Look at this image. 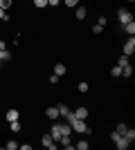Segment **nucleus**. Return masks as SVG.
<instances>
[{
	"instance_id": "nucleus-11",
	"label": "nucleus",
	"mask_w": 135,
	"mask_h": 150,
	"mask_svg": "<svg viewBox=\"0 0 135 150\" xmlns=\"http://www.w3.org/2000/svg\"><path fill=\"white\" fill-rule=\"evenodd\" d=\"M122 76H126V79H131V76H133V65H131V63L122 67Z\"/></svg>"
},
{
	"instance_id": "nucleus-5",
	"label": "nucleus",
	"mask_w": 135,
	"mask_h": 150,
	"mask_svg": "<svg viewBox=\"0 0 135 150\" xmlns=\"http://www.w3.org/2000/svg\"><path fill=\"white\" fill-rule=\"evenodd\" d=\"M113 144H115V146H117V148H119V150H126V148H129V146H131V141H129V139H126V137H124V134H119V137H117L115 141H113Z\"/></svg>"
},
{
	"instance_id": "nucleus-22",
	"label": "nucleus",
	"mask_w": 135,
	"mask_h": 150,
	"mask_svg": "<svg viewBox=\"0 0 135 150\" xmlns=\"http://www.w3.org/2000/svg\"><path fill=\"white\" fill-rule=\"evenodd\" d=\"M34 7H39V9H43V7H47V0H32Z\"/></svg>"
},
{
	"instance_id": "nucleus-4",
	"label": "nucleus",
	"mask_w": 135,
	"mask_h": 150,
	"mask_svg": "<svg viewBox=\"0 0 135 150\" xmlns=\"http://www.w3.org/2000/svg\"><path fill=\"white\" fill-rule=\"evenodd\" d=\"M41 144H43L45 148H50V150H56V141H54L50 134H43V137H41Z\"/></svg>"
},
{
	"instance_id": "nucleus-36",
	"label": "nucleus",
	"mask_w": 135,
	"mask_h": 150,
	"mask_svg": "<svg viewBox=\"0 0 135 150\" xmlns=\"http://www.w3.org/2000/svg\"><path fill=\"white\" fill-rule=\"evenodd\" d=\"M131 2H135V0H131Z\"/></svg>"
},
{
	"instance_id": "nucleus-10",
	"label": "nucleus",
	"mask_w": 135,
	"mask_h": 150,
	"mask_svg": "<svg viewBox=\"0 0 135 150\" xmlns=\"http://www.w3.org/2000/svg\"><path fill=\"white\" fill-rule=\"evenodd\" d=\"M124 27V31L129 34V36H135V23L131 20V23H126V25H122Z\"/></svg>"
},
{
	"instance_id": "nucleus-32",
	"label": "nucleus",
	"mask_w": 135,
	"mask_h": 150,
	"mask_svg": "<svg viewBox=\"0 0 135 150\" xmlns=\"http://www.w3.org/2000/svg\"><path fill=\"white\" fill-rule=\"evenodd\" d=\"M18 148H23V150H32V144H18Z\"/></svg>"
},
{
	"instance_id": "nucleus-7",
	"label": "nucleus",
	"mask_w": 135,
	"mask_h": 150,
	"mask_svg": "<svg viewBox=\"0 0 135 150\" xmlns=\"http://www.w3.org/2000/svg\"><path fill=\"white\" fill-rule=\"evenodd\" d=\"M72 114H74V119H88V108H77Z\"/></svg>"
},
{
	"instance_id": "nucleus-15",
	"label": "nucleus",
	"mask_w": 135,
	"mask_h": 150,
	"mask_svg": "<svg viewBox=\"0 0 135 150\" xmlns=\"http://www.w3.org/2000/svg\"><path fill=\"white\" fill-rule=\"evenodd\" d=\"M9 128H11V132H20V128H23V125H20V121L16 119V121H9Z\"/></svg>"
},
{
	"instance_id": "nucleus-6",
	"label": "nucleus",
	"mask_w": 135,
	"mask_h": 150,
	"mask_svg": "<svg viewBox=\"0 0 135 150\" xmlns=\"http://www.w3.org/2000/svg\"><path fill=\"white\" fill-rule=\"evenodd\" d=\"M45 117H47L50 121H56L59 117H61V114H59V105L56 108H47V110H45Z\"/></svg>"
},
{
	"instance_id": "nucleus-35",
	"label": "nucleus",
	"mask_w": 135,
	"mask_h": 150,
	"mask_svg": "<svg viewBox=\"0 0 135 150\" xmlns=\"http://www.w3.org/2000/svg\"><path fill=\"white\" fill-rule=\"evenodd\" d=\"M0 67H2V61H0Z\"/></svg>"
},
{
	"instance_id": "nucleus-19",
	"label": "nucleus",
	"mask_w": 135,
	"mask_h": 150,
	"mask_svg": "<svg viewBox=\"0 0 135 150\" xmlns=\"http://www.w3.org/2000/svg\"><path fill=\"white\" fill-rule=\"evenodd\" d=\"M90 148V144L86 141V139H81V141H77V150H88Z\"/></svg>"
},
{
	"instance_id": "nucleus-2",
	"label": "nucleus",
	"mask_w": 135,
	"mask_h": 150,
	"mask_svg": "<svg viewBox=\"0 0 135 150\" xmlns=\"http://www.w3.org/2000/svg\"><path fill=\"white\" fill-rule=\"evenodd\" d=\"M117 16H119V25H126V23H131V20H133V13H131L129 9H119V11H117Z\"/></svg>"
},
{
	"instance_id": "nucleus-31",
	"label": "nucleus",
	"mask_w": 135,
	"mask_h": 150,
	"mask_svg": "<svg viewBox=\"0 0 135 150\" xmlns=\"http://www.w3.org/2000/svg\"><path fill=\"white\" fill-rule=\"evenodd\" d=\"M59 79H61V76H56V74H52V76H50V83H52V85H54V83H59Z\"/></svg>"
},
{
	"instance_id": "nucleus-28",
	"label": "nucleus",
	"mask_w": 135,
	"mask_h": 150,
	"mask_svg": "<svg viewBox=\"0 0 135 150\" xmlns=\"http://www.w3.org/2000/svg\"><path fill=\"white\" fill-rule=\"evenodd\" d=\"M65 2V7H77L79 5V0H63Z\"/></svg>"
},
{
	"instance_id": "nucleus-16",
	"label": "nucleus",
	"mask_w": 135,
	"mask_h": 150,
	"mask_svg": "<svg viewBox=\"0 0 135 150\" xmlns=\"http://www.w3.org/2000/svg\"><path fill=\"white\" fill-rule=\"evenodd\" d=\"M72 110L68 105H63V103H61V105H59V114H61V117H68V114H70Z\"/></svg>"
},
{
	"instance_id": "nucleus-26",
	"label": "nucleus",
	"mask_w": 135,
	"mask_h": 150,
	"mask_svg": "<svg viewBox=\"0 0 135 150\" xmlns=\"http://www.w3.org/2000/svg\"><path fill=\"white\" fill-rule=\"evenodd\" d=\"M126 128H129L126 123H117V128H115V130L119 132V134H124V132H126Z\"/></svg>"
},
{
	"instance_id": "nucleus-33",
	"label": "nucleus",
	"mask_w": 135,
	"mask_h": 150,
	"mask_svg": "<svg viewBox=\"0 0 135 150\" xmlns=\"http://www.w3.org/2000/svg\"><path fill=\"white\" fill-rule=\"evenodd\" d=\"M59 2H61V0H47V5H50V7H59Z\"/></svg>"
},
{
	"instance_id": "nucleus-17",
	"label": "nucleus",
	"mask_w": 135,
	"mask_h": 150,
	"mask_svg": "<svg viewBox=\"0 0 135 150\" xmlns=\"http://www.w3.org/2000/svg\"><path fill=\"white\" fill-rule=\"evenodd\" d=\"M0 61H2V63L11 61V54H9V50H2V52H0Z\"/></svg>"
},
{
	"instance_id": "nucleus-12",
	"label": "nucleus",
	"mask_w": 135,
	"mask_h": 150,
	"mask_svg": "<svg viewBox=\"0 0 135 150\" xmlns=\"http://www.w3.org/2000/svg\"><path fill=\"white\" fill-rule=\"evenodd\" d=\"M54 74H56V76L65 74V65H63V63H56V65H54Z\"/></svg>"
},
{
	"instance_id": "nucleus-13",
	"label": "nucleus",
	"mask_w": 135,
	"mask_h": 150,
	"mask_svg": "<svg viewBox=\"0 0 135 150\" xmlns=\"http://www.w3.org/2000/svg\"><path fill=\"white\" fill-rule=\"evenodd\" d=\"M124 137H126V139L131 141V144H133V141H135V130H133V128H126V132H124Z\"/></svg>"
},
{
	"instance_id": "nucleus-21",
	"label": "nucleus",
	"mask_w": 135,
	"mask_h": 150,
	"mask_svg": "<svg viewBox=\"0 0 135 150\" xmlns=\"http://www.w3.org/2000/svg\"><path fill=\"white\" fill-rule=\"evenodd\" d=\"M11 2H14V0H0V9H5V11H7V9L11 7Z\"/></svg>"
},
{
	"instance_id": "nucleus-1",
	"label": "nucleus",
	"mask_w": 135,
	"mask_h": 150,
	"mask_svg": "<svg viewBox=\"0 0 135 150\" xmlns=\"http://www.w3.org/2000/svg\"><path fill=\"white\" fill-rule=\"evenodd\" d=\"M133 52H135V36H131L129 40L124 43V52H122V54H124V56H129V58H131V54H133Z\"/></svg>"
},
{
	"instance_id": "nucleus-25",
	"label": "nucleus",
	"mask_w": 135,
	"mask_h": 150,
	"mask_svg": "<svg viewBox=\"0 0 135 150\" xmlns=\"http://www.w3.org/2000/svg\"><path fill=\"white\" fill-rule=\"evenodd\" d=\"M110 74H113V76H122V67H119V65H115V67L110 69Z\"/></svg>"
},
{
	"instance_id": "nucleus-30",
	"label": "nucleus",
	"mask_w": 135,
	"mask_h": 150,
	"mask_svg": "<svg viewBox=\"0 0 135 150\" xmlns=\"http://www.w3.org/2000/svg\"><path fill=\"white\" fill-rule=\"evenodd\" d=\"M0 20H5V23H7V20H9V16H7V13H5V9H0Z\"/></svg>"
},
{
	"instance_id": "nucleus-3",
	"label": "nucleus",
	"mask_w": 135,
	"mask_h": 150,
	"mask_svg": "<svg viewBox=\"0 0 135 150\" xmlns=\"http://www.w3.org/2000/svg\"><path fill=\"white\" fill-rule=\"evenodd\" d=\"M50 137H52V139H54V141L59 144V139L63 137V132H61V123H54V125L50 128Z\"/></svg>"
},
{
	"instance_id": "nucleus-29",
	"label": "nucleus",
	"mask_w": 135,
	"mask_h": 150,
	"mask_svg": "<svg viewBox=\"0 0 135 150\" xmlns=\"http://www.w3.org/2000/svg\"><path fill=\"white\" fill-rule=\"evenodd\" d=\"M97 23H99V25H101V27H106V23H108V18H106V16H99V20H97Z\"/></svg>"
},
{
	"instance_id": "nucleus-18",
	"label": "nucleus",
	"mask_w": 135,
	"mask_h": 150,
	"mask_svg": "<svg viewBox=\"0 0 135 150\" xmlns=\"http://www.w3.org/2000/svg\"><path fill=\"white\" fill-rule=\"evenodd\" d=\"M129 63H131V58H129V56H124V54H122L119 58H117V65H119V67H124V65H129Z\"/></svg>"
},
{
	"instance_id": "nucleus-23",
	"label": "nucleus",
	"mask_w": 135,
	"mask_h": 150,
	"mask_svg": "<svg viewBox=\"0 0 135 150\" xmlns=\"http://www.w3.org/2000/svg\"><path fill=\"white\" fill-rule=\"evenodd\" d=\"M88 83H86V81H81V83H79V92H81V94H86V92H88Z\"/></svg>"
},
{
	"instance_id": "nucleus-34",
	"label": "nucleus",
	"mask_w": 135,
	"mask_h": 150,
	"mask_svg": "<svg viewBox=\"0 0 135 150\" xmlns=\"http://www.w3.org/2000/svg\"><path fill=\"white\" fill-rule=\"evenodd\" d=\"M2 50H7V47H5V40H0V52H2Z\"/></svg>"
},
{
	"instance_id": "nucleus-27",
	"label": "nucleus",
	"mask_w": 135,
	"mask_h": 150,
	"mask_svg": "<svg viewBox=\"0 0 135 150\" xmlns=\"http://www.w3.org/2000/svg\"><path fill=\"white\" fill-rule=\"evenodd\" d=\"M104 31V27L99 25V23H97V25H92V34H101Z\"/></svg>"
},
{
	"instance_id": "nucleus-24",
	"label": "nucleus",
	"mask_w": 135,
	"mask_h": 150,
	"mask_svg": "<svg viewBox=\"0 0 135 150\" xmlns=\"http://www.w3.org/2000/svg\"><path fill=\"white\" fill-rule=\"evenodd\" d=\"M5 148H7V150H16V148H18V141H7Z\"/></svg>"
},
{
	"instance_id": "nucleus-8",
	"label": "nucleus",
	"mask_w": 135,
	"mask_h": 150,
	"mask_svg": "<svg viewBox=\"0 0 135 150\" xmlns=\"http://www.w3.org/2000/svg\"><path fill=\"white\" fill-rule=\"evenodd\" d=\"M18 117H20V112H18V110H14V108L5 112V119H7V121H16Z\"/></svg>"
},
{
	"instance_id": "nucleus-9",
	"label": "nucleus",
	"mask_w": 135,
	"mask_h": 150,
	"mask_svg": "<svg viewBox=\"0 0 135 150\" xmlns=\"http://www.w3.org/2000/svg\"><path fill=\"white\" fill-rule=\"evenodd\" d=\"M59 144H63L68 150H72V148H74V146H72V139H70V134H63V137L59 139Z\"/></svg>"
},
{
	"instance_id": "nucleus-20",
	"label": "nucleus",
	"mask_w": 135,
	"mask_h": 150,
	"mask_svg": "<svg viewBox=\"0 0 135 150\" xmlns=\"http://www.w3.org/2000/svg\"><path fill=\"white\" fill-rule=\"evenodd\" d=\"M61 132H63V134H72V125L70 123H61Z\"/></svg>"
},
{
	"instance_id": "nucleus-14",
	"label": "nucleus",
	"mask_w": 135,
	"mask_h": 150,
	"mask_svg": "<svg viewBox=\"0 0 135 150\" xmlns=\"http://www.w3.org/2000/svg\"><path fill=\"white\" fill-rule=\"evenodd\" d=\"M86 13H88V9H86V7H77V20H84Z\"/></svg>"
}]
</instances>
